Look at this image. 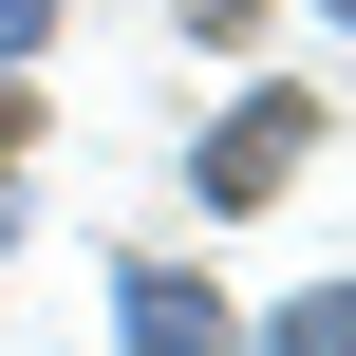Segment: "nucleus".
<instances>
[{"instance_id": "f257e3e1", "label": "nucleus", "mask_w": 356, "mask_h": 356, "mask_svg": "<svg viewBox=\"0 0 356 356\" xmlns=\"http://www.w3.org/2000/svg\"><path fill=\"white\" fill-rule=\"evenodd\" d=\"M131 356H225V338H207V300H188V282H131Z\"/></svg>"}, {"instance_id": "f03ea898", "label": "nucleus", "mask_w": 356, "mask_h": 356, "mask_svg": "<svg viewBox=\"0 0 356 356\" xmlns=\"http://www.w3.org/2000/svg\"><path fill=\"white\" fill-rule=\"evenodd\" d=\"M0 150H19V94H0Z\"/></svg>"}]
</instances>
